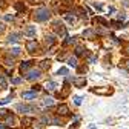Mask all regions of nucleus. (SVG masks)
I'll return each instance as SVG.
<instances>
[{"label":"nucleus","mask_w":129,"mask_h":129,"mask_svg":"<svg viewBox=\"0 0 129 129\" xmlns=\"http://www.w3.org/2000/svg\"><path fill=\"white\" fill-rule=\"evenodd\" d=\"M29 66H31V61H22V64H20V69H22V71H26Z\"/></svg>","instance_id":"nucleus-15"},{"label":"nucleus","mask_w":129,"mask_h":129,"mask_svg":"<svg viewBox=\"0 0 129 129\" xmlns=\"http://www.w3.org/2000/svg\"><path fill=\"white\" fill-rule=\"evenodd\" d=\"M74 83H75L77 88H82V86L86 85V78H74Z\"/></svg>","instance_id":"nucleus-10"},{"label":"nucleus","mask_w":129,"mask_h":129,"mask_svg":"<svg viewBox=\"0 0 129 129\" xmlns=\"http://www.w3.org/2000/svg\"><path fill=\"white\" fill-rule=\"evenodd\" d=\"M46 89H49V91H54V89H55V83H54V82H49V83L46 85Z\"/></svg>","instance_id":"nucleus-21"},{"label":"nucleus","mask_w":129,"mask_h":129,"mask_svg":"<svg viewBox=\"0 0 129 129\" xmlns=\"http://www.w3.org/2000/svg\"><path fill=\"white\" fill-rule=\"evenodd\" d=\"M11 52H12V55H19L20 54V48H12Z\"/></svg>","instance_id":"nucleus-23"},{"label":"nucleus","mask_w":129,"mask_h":129,"mask_svg":"<svg viewBox=\"0 0 129 129\" xmlns=\"http://www.w3.org/2000/svg\"><path fill=\"white\" fill-rule=\"evenodd\" d=\"M68 64H69V66H72V68H77V57L68 58Z\"/></svg>","instance_id":"nucleus-13"},{"label":"nucleus","mask_w":129,"mask_h":129,"mask_svg":"<svg viewBox=\"0 0 129 129\" xmlns=\"http://www.w3.org/2000/svg\"><path fill=\"white\" fill-rule=\"evenodd\" d=\"M123 3H124V6H129V2H127V0H123Z\"/></svg>","instance_id":"nucleus-37"},{"label":"nucleus","mask_w":129,"mask_h":129,"mask_svg":"<svg viewBox=\"0 0 129 129\" xmlns=\"http://www.w3.org/2000/svg\"><path fill=\"white\" fill-rule=\"evenodd\" d=\"M36 26H26L25 29H23V34L26 36V37H34L36 36Z\"/></svg>","instance_id":"nucleus-5"},{"label":"nucleus","mask_w":129,"mask_h":129,"mask_svg":"<svg viewBox=\"0 0 129 129\" xmlns=\"http://www.w3.org/2000/svg\"><path fill=\"white\" fill-rule=\"evenodd\" d=\"M29 3H32V5H36V3H40V0H28Z\"/></svg>","instance_id":"nucleus-34"},{"label":"nucleus","mask_w":129,"mask_h":129,"mask_svg":"<svg viewBox=\"0 0 129 129\" xmlns=\"http://www.w3.org/2000/svg\"><path fill=\"white\" fill-rule=\"evenodd\" d=\"M5 20H8V22L14 20V15H5Z\"/></svg>","instance_id":"nucleus-32"},{"label":"nucleus","mask_w":129,"mask_h":129,"mask_svg":"<svg viewBox=\"0 0 129 129\" xmlns=\"http://www.w3.org/2000/svg\"><path fill=\"white\" fill-rule=\"evenodd\" d=\"M57 74H58V75H68V69H66V68H60V69L57 71Z\"/></svg>","instance_id":"nucleus-18"},{"label":"nucleus","mask_w":129,"mask_h":129,"mask_svg":"<svg viewBox=\"0 0 129 129\" xmlns=\"http://www.w3.org/2000/svg\"><path fill=\"white\" fill-rule=\"evenodd\" d=\"M83 36L88 37V39H94V37H95V31H92V29H86V31L83 32Z\"/></svg>","instance_id":"nucleus-11"},{"label":"nucleus","mask_w":129,"mask_h":129,"mask_svg":"<svg viewBox=\"0 0 129 129\" xmlns=\"http://www.w3.org/2000/svg\"><path fill=\"white\" fill-rule=\"evenodd\" d=\"M20 82H22V78H19V77H17V78H12V83H14V85H19Z\"/></svg>","instance_id":"nucleus-29"},{"label":"nucleus","mask_w":129,"mask_h":129,"mask_svg":"<svg viewBox=\"0 0 129 129\" xmlns=\"http://www.w3.org/2000/svg\"><path fill=\"white\" fill-rule=\"evenodd\" d=\"M15 9H17V11H25V6H23V3H22V2L15 3Z\"/></svg>","instance_id":"nucleus-20"},{"label":"nucleus","mask_w":129,"mask_h":129,"mask_svg":"<svg viewBox=\"0 0 129 129\" xmlns=\"http://www.w3.org/2000/svg\"><path fill=\"white\" fill-rule=\"evenodd\" d=\"M32 89H34V92H36V91H40V89H42V86H39V85H36V86H32Z\"/></svg>","instance_id":"nucleus-33"},{"label":"nucleus","mask_w":129,"mask_h":129,"mask_svg":"<svg viewBox=\"0 0 129 129\" xmlns=\"http://www.w3.org/2000/svg\"><path fill=\"white\" fill-rule=\"evenodd\" d=\"M40 66L45 69V68H49V60H45V61H42V64H40Z\"/></svg>","instance_id":"nucleus-25"},{"label":"nucleus","mask_w":129,"mask_h":129,"mask_svg":"<svg viewBox=\"0 0 129 129\" xmlns=\"http://www.w3.org/2000/svg\"><path fill=\"white\" fill-rule=\"evenodd\" d=\"M5 63L8 64V66H12V64H14V61H12V60H9V58H6V60H5Z\"/></svg>","instance_id":"nucleus-31"},{"label":"nucleus","mask_w":129,"mask_h":129,"mask_svg":"<svg viewBox=\"0 0 129 129\" xmlns=\"http://www.w3.org/2000/svg\"><path fill=\"white\" fill-rule=\"evenodd\" d=\"M26 49H28L29 52H34V51L37 49V42H34V40H29V42L26 43Z\"/></svg>","instance_id":"nucleus-6"},{"label":"nucleus","mask_w":129,"mask_h":129,"mask_svg":"<svg viewBox=\"0 0 129 129\" xmlns=\"http://www.w3.org/2000/svg\"><path fill=\"white\" fill-rule=\"evenodd\" d=\"M15 109H17L19 112H23V114H28V112L36 111L34 106H28V105H17V106H15Z\"/></svg>","instance_id":"nucleus-2"},{"label":"nucleus","mask_w":129,"mask_h":129,"mask_svg":"<svg viewBox=\"0 0 129 129\" xmlns=\"http://www.w3.org/2000/svg\"><path fill=\"white\" fill-rule=\"evenodd\" d=\"M74 39H75V37H66V40H64V45H69V43H72V42H74Z\"/></svg>","instance_id":"nucleus-26"},{"label":"nucleus","mask_w":129,"mask_h":129,"mask_svg":"<svg viewBox=\"0 0 129 129\" xmlns=\"http://www.w3.org/2000/svg\"><path fill=\"white\" fill-rule=\"evenodd\" d=\"M11 102V97H6L5 100H0V105H6V103H9Z\"/></svg>","instance_id":"nucleus-28"},{"label":"nucleus","mask_w":129,"mask_h":129,"mask_svg":"<svg viewBox=\"0 0 129 129\" xmlns=\"http://www.w3.org/2000/svg\"><path fill=\"white\" fill-rule=\"evenodd\" d=\"M74 103H75V105H80V103H82V99H80V97H75V99H74Z\"/></svg>","instance_id":"nucleus-30"},{"label":"nucleus","mask_w":129,"mask_h":129,"mask_svg":"<svg viewBox=\"0 0 129 129\" xmlns=\"http://www.w3.org/2000/svg\"><path fill=\"white\" fill-rule=\"evenodd\" d=\"M54 29H55V32L58 36H64V34H66V29H64V26L60 22H54Z\"/></svg>","instance_id":"nucleus-3"},{"label":"nucleus","mask_w":129,"mask_h":129,"mask_svg":"<svg viewBox=\"0 0 129 129\" xmlns=\"http://www.w3.org/2000/svg\"><path fill=\"white\" fill-rule=\"evenodd\" d=\"M3 29H5V26H3L2 23H0V34H2V32H3Z\"/></svg>","instance_id":"nucleus-36"},{"label":"nucleus","mask_w":129,"mask_h":129,"mask_svg":"<svg viewBox=\"0 0 129 129\" xmlns=\"http://www.w3.org/2000/svg\"><path fill=\"white\" fill-rule=\"evenodd\" d=\"M49 17H51V12H49L48 8H40V9H37L34 12V19L37 22H46Z\"/></svg>","instance_id":"nucleus-1"},{"label":"nucleus","mask_w":129,"mask_h":129,"mask_svg":"<svg viewBox=\"0 0 129 129\" xmlns=\"http://www.w3.org/2000/svg\"><path fill=\"white\" fill-rule=\"evenodd\" d=\"M22 97H23V99H28V100H32V99L37 97V92H34V91H32V92H23Z\"/></svg>","instance_id":"nucleus-9"},{"label":"nucleus","mask_w":129,"mask_h":129,"mask_svg":"<svg viewBox=\"0 0 129 129\" xmlns=\"http://www.w3.org/2000/svg\"><path fill=\"white\" fill-rule=\"evenodd\" d=\"M57 111H58V114H61V115H66L68 112H69V108H68L66 105H60V106L57 108Z\"/></svg>","instance_id":"nucleus-8"},{"label":"nucleus","mask_w":129,"mask_h":129,"mask_svg":"<svg viewBox=\"0 0 129 129\" xmlns=\"http://www.w3.org/2000/svg\"><path fill=\"white\" fill-rule=\"evenodd\" d=\"M6 123H8V124H11V126H14V123H15L14 115H6Z\"/></svg>","instance_id":"nucleus-16"},{"label":"nucleus","mask_w":129,"mask_h":129,"mask_svg":"<svg viewBox=\"0 0 129 129\" xmlns=\"http://www.w3.org/2000/svg\"><path fill=\"white\" fill-rule=\"evenodd\" d=\"M118 19H120V20H124L126 15H124V14H118Z\"/></svg>","instance_id":"nucleus-35"},{"label":"nucleus","mask_w":129,"mask_h":129,"mask_svg":"<svg viewBox=\"0 0 129 129\" xmlns=\"http://www.w3.org/2000/svg\"><path fill=\"white\" fill-rule=\"evenodd\" d=\"M31 121H32V118H23V120H22V123H23L25 126H28V124H29Z\"/></svg>","instance_id":"nucleus-27"},{"label":"nucleus","mask_w":129,"mask_h":129,"mask_svg":"<svg viewBox=\"0 0 129 129\" xmlns=\"http://www.w3.org/2000/svg\"><path fill=\"white\" fill-rule=\"evenodd\" d=\"M85 51H86V49H83L82 46H77V48H75V57H78V55H82V54H83Z\"/></svg>","instance_id":"nucleus-17"},{"label":"nucleus","mask_w":129,"mask_h":129,"mask_svg":"<svg viewBox=\"0 0 129 129\" xmlns=\"http://www.w3.org/2000/svg\"><path fill=\"white\" fill-rule=\"evenodd\" d=\"M52 103H54V100L51 99V97H46V99H45V105H46V106H51Z\"/></svg>","instance_id":"nucleus-22"},{"label":"nucleus","mask_w":129,"mask_h":129,"mask_svg":"<svg viewBox=\"0 0 129 129\" xmlns=\"http://www.w3.org/2000/svg\"><path fill=\"white\" fill-rule=\"evenodd\" d=\"M94 23H100V25H103V26H108L109 23L105 20V19H102V17H95L94 19Z\"/></svg>","instance_id":"nucleus-12"},{"label":"nucleus","mask_w":129,"mask_h":129,"mask_svg":"<svg viewBox=\"0 0 129 129\" xmlns=\"http://www.w3.org/2000/svg\"><path fill=\"white\" fill-rule=\"evenodd\" d=\"M55 43V39H54V36H46V45H54Z\"/></svg>","instance_id":"nucleus-14"},{"label":"nucleus","mask_w":129,"mask_h":129,"mask_svg":"<svg viewBox=\"0 0 129 129\" xmlns=\"http://www.w3.org/2000/svg\"><path fill=\"white\" fill-rule=\"evenodd\" d=\"M0 85H2V88H6V80L3 75H0Z\"/></svg>","instance_id":"nucleus-24"},{"label":"nucleus","mask_w":129,"mask_h":129,"mask_svg":"<svg viewBox=\"0 0 129 129\" xmlns=\"http://www.w3.org/2000/svg\"><path fill=\"white\" fill-rule=\"evenodd\" d=\"M19 39H20L19 32H12V34H9V37H8V42L9 43H15V42H19Z\"/></svg>","instance_id":"nucleus-7"},{"label":"nucleus","mask_w":129,"mask_h":129,"mask_svg":"<svg viewBox=\"0 0 129 129\" xmlns=\"http://www.w3.org/2000/svg\"><path fill=\"white\" fill-rule=\"evenodd\" d=\"M39 77H42V74H40L39 69H31V71L28 72V75H26L28 80H36V78H39Z\"/></svg>","instance_id":"nucleus-4"},{"label":"nucleus","mask_w":129,"mask_h":129,"mask_svg":"<svg viewBox=\"0 0 129 129\" xmlns=\"http://www.w3.org/2000/svg\"><path fill=\"white\" fill-rule=\"evenodd\" d=\"M0 129H8L6 126H3V124H0Z\"/></svg>","instance_id":"nucleus-38"},{"label":"nucleus","mask_w":129,"mask_h":129,"mask_svg":"<svg viewBox=\"0 0 129 129\" xmlns=\"http://www.w3.org/2000/svg\"><path fill=\"white\" fill-rule=\"evenodd\" d=\"M64 19H66L69 23H74V22H75V17H74V15H69V14H66V15H64Z\"/></svg>","instance_id":"nucleus-19"}]
</instances>
